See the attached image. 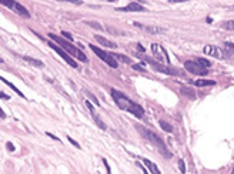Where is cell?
I'll list each match as a JSON object with an SVG mask.
<instances>
[{
	"instance_id": "1",
	"label": "cell",
	"mask_w": 234,
	"mask_h": 174,
	"mask_svg": "<svg viewBox=\"0 0 234 174\" xmlns=\"http://www.w3.org/2000/svg\"><path fill=\"white\" fill-rule=\"evenodd\" d=\"M110 93H112V97H113V100H114V103L122 108V110L129 111V113H131L133 116H136L137 118L144 117V108L141 107L140 104L131 101L126 94H123L122 91H117L116 89H112Z\"/></svg>"
},
{
	"instance_id": "2",
	"label": "cell",
	"mask_w": 234,
	"mask_h": 174,
	"mask_svg": "<svg viewBox=\"0 0 234 174\" xmlns=\"http://www.w3.org/2000/svg\"><path fill=\"white\" fill-rule=\"evenodd\" d=\"M49 37L52 39L53 42H56L59 46L64 50V52H67L69 54H71L73 57H76L77 60H80V61H87V57H86V54L80 49H77L76 46H73L71 43H69V42H66L63 37H59L57 34H53V33H49Z\"/></svg>"
},
{
	"instance_id": "3",
	"label": "cell",
	"mask_w": 234,
	"mask_h": 174,
	"mask_svg": "<svg viewBox=\"0 0 234 174\" xmlns=\"http://www.w3.org/2000/svg\"><path fill=\"white\" fill-rule=\"evenodd\" d=\"M137 130L140 131V134L144 137L146 140H149L150 143H153L154 146L159 147V150L161 151V154H163L164 157H167V159H170V157H171V153H169V151H167V147H166L163 138H161L159 134L150 131V130H147V128H143L141 126H137Z\"/></svg>"
},
{
	"instance_id": "4",
	"label": "cell",
	"mask_w": 234,
	"mask_h": 174,
	"mask_svg": "<svg viewBox=\"0 0 234 174\" xmlns=\"http://www.w3.org/2000/svg\"><path fill=\"white\" fill-rule=\"evenodd\" d=\"M89 47L91 49V50H93L94 53H96V54H97L98 57H100V59H102V60L104 61V63H107L108 66L113 67V69H117V66H119V64H117V60L112 56V54H110V53L104 52V50L98 49L97 46H93V44H89Z\"/></svg>"
},
{
	"instance_id": "5",
	"label": "cell",
	"mask_w": 234,
	"mask_h": 174,
	"mask_svg": "<svg viewBox=\"0 0 234 174\" xmlns=\"http://www.w3.org/2000/svg\"><path fill=\"white\" fill-rule=\"evenodd\" d=\"M151 52H153L156 60L159 61V63H163V64H169L170 63V59H169L167 52L164 50L163 46H160L159 43H153V44H151Z\"/></svg>"
},
{
	"instance_id": "6",
	"label": "cell",
	"mask_w": 234,
	"mask_h": 174,
	"mask_svg": "<svg viewBox=\"0 0 234 174\" xmlns=\"http://www.w3.org/2000/svg\"><path fill=\"white\" fill-rule=\"evenodd\" d=\"M146 60H147V63H149L154 70L160 71V73H164V74H169V76L180 74L177 70H174V69H171V67H169V66H164V64H161L159 61H154V60H151V59H147V57H146Z\"/></svg>"
},
{
	"instance_id": "7",
	"label": "cell",
	"mask_w": 234,
	"mask_h": 174,
	"mask_svg": "<svg viewBox=\"0 0 234 174\" xmlns=\"http://www.w3.org/2000/svg\"><path fill=\"white\" fill-rule=\"evenodd\" d=\"M184 69L187 71H190L191 74H197V76H206L207 73H208L207 69L201 67L198 63H196V61H193V60L184 61Z\"/></svg>"
},
{
	"instance_id": "8",
	"label": "cell",
	"mask_w": 234,
	"mask_h": 174,
	"mask_svg": "<svg viewBox=\"0 0 234 174\" xmlns=\"http://www.w3.org/2000/svg\"><path fill=\"white\" fill-rule=\"evenodd\" d=\"M203 52H204V54H207V56L215 57V59H225V57H227L225 50H223V49H220V47H217V46H213V44L204 46Z\"/></svg>"
},
{
	"instance_id": "9",
	"label": "cell",
	"mask_w": 234,
	"mask_h": 174,
	"mask_svg": "<svg viewBox=\"0 0 234 174\" xmlns=\"http://www.w3.org/2000/svg\"><path fill=\"white\" fill-rule=\"evenodd\" d=\"M47 44H49V47H52L53 50H54V52H56L57 54H59V56L63 59V60H66V63H69L71 67H74V69H77V67H79V66H77V63H76V60H73V59L69 56V53H66L64 50L61 49V47H59L57 44H54L53 42H49Z\"/></svg>"
},
{
	"instance_id": "10",
	"label": "cell",
	"mask_w": 234,
	"mask_h": 174,
	"mask_svg": "<svg viewBox=\"0 0 234 174\" xmlns=\"http://www.w3.org/2000/svg\"><path fill=\"white\" fill-rule=\"evenodd\" d=\"M2 5L7 6V7H10V9H13L17 14L23 16V17H26V19H30V13L27 12V9H26L24 6H22L20 3H17V2H9V0H7V2H3Z\"/></svg>"
},
{
	"instance_id": "11",
	"label": "cell",
	"mask_w": 234,
	"mask_h": 174,
	"mask_svg": "<svg viewBox=\"0 0 234 174\" xmlns=\"http://www.w3.org/2000/svg\"><path fill=\"white\" fill-rule=\"evenodd\" d=\"M86 106H87V108H89V111H90V114H91V117H93L94 123H96V124H97L102 130H106V128H107V126H106V124L103 123V120L97 116V113H96V110H94V107H93V104L90 103L89 100H86Z\"/></svg>"
},
{
	"instance_id": "12",
	"label": "cell",
	"mask_w": 234,
	"mask_h": 174,
	"mask_svg": "<svg viewBox=\"0 0 234 174\" xmlns=\"http://www.w3.org/2000/svg\"><path fill=\"white\" fill-rule=\"evenodd\" d=\"M133 24H134L136 27L143 29L144 32H147V33H151V34H161V33H166V32H167L166 29H163V27H157V26H144V24L137 23V22H134Z\"/></svg>"
},
{
	"instance_id": "13",
	"label": "cell",
	"mask_w": 234,
	"mask_h": 174,
	"mask_svg": "<svg viewBox=\"0 0 234 174\" xmlns=\"http://www.w3.org/2000/svg\"><path fill=\"white\" fill-rule=\"evenodd\" d=\"M119 12H144V7L140 5V3H136V2H131L126 7H123V9H117Z\"/></svg>"
},
{
	"instance_id": "14",
	"label": "cell",
	"mask_w": 234,
	"mask_h": 174,
	"mask_svg": "<svg viewBox=\"0 0 234 174\" xmlns=\"http://www.w3.org/2000/svg\"><path fill=\"white\" fill-rule=\"evenodd\" d=\"M96 40H97L102 46H106V47H110V49H114V47H117V44L116 43H113V42H110V40H107V39H104V37H102V36H96Z\"/></svg>"
},
{
	"instance_id": "15",
	"label": "cell",
	"mask_w": 234,
	"mask_h": 174,
	"mask_svg": "<svg viewBox=\"0 0 234 174\" xmlns=\"http://www.w3.org/2000/svg\"><path fill=\"white\" fill-rule=\"evenodd\" d=\"M143 163L147 165V169H149L153 174H161V173H160V170H159V167H157L154 163H151L149 159H143Z\"/></svg>"
},
{
	"instance_id": "16",
	"label": "cell",
	"mask_w": 234,
	"mask_h": 174,
	"mask_svg": "<svg viewBox=\"0 0 234 174\" xmlns=\"http://www.w3.org/2000/svg\"><path fill=\"white\" fill-rule=\"evenodd\" d=\"M180 93H181L183 96L188 97V99H194V97H196V93H194V90L190 89V87H187V86H183L181 89H180Z\"/></svg>"
},
{
	"instance_id": "17",
	"label": "cell",
	"mask_w": 234,
	"mask_h": 174,
	"mask_svg": "<svg viewBox=\"0 0 234 174\" xmlns=\"http://www.w3.org/2000/svg\"><path fill=\"white\" fill-rule=\"evenodd\" d=\"M23 60L30 63L32 66H36V67H44V63L42 60H37V59H33V57H29V56H23Z\"/></svg>"
},
{
	"instance_id": "18",
	"label": "cell",
	"mask_w": 234,
	"mask_h": 174,
	"mask_svg": "<svg viewBox=\"0 0 234 174\" xmlns=\"http://www.w3.org/2000/svg\"><path fill=\"white\" fill-rule=\"evenodd\" d=\"M196 86L198 87H207V86H215V81L214 80H194L193 81Z\"/></svg>"
},
{
	"instance_id": "19",
	"label": "cell",
	"mask_w": 234,
	"mask_h": 174,
	"mask_svg": "<svg viewBox=\"0 0 234 174\" xmlns=\"http://www.w3.org/2000/svg\"><path fill=\"white\" fill-rule=\"evenodd\" d=\"M2 81H3V83H5V84H7V86H9V87H10V89H12V90H13V91H16V93L19 94L20 97H23V99H26V97H24V94L22 93V91H20V90L17 89V87H16V86H13V84H12V83H9V81L6 80V79H3V77H2Z\"/></svg>"
},
{
	"instance_id": "20",
	"label": "cell",
	"mask_w": 234,
	"mask_h": 174,
	"mask_svg": "<svg viewBox=\"0 0 234 174\" xmlns=\"http://www.w3.org/2000/svg\"><path fill=\"white\" fill-rule=\"evenodd\" d=\"M112 56L114 57L116 60H120V61H123V63H127V64H130L131 63L130 59H129L127 56H124V54H116V53H114V54H112Z\"/></svg>"
},
{
	"instance_id": "21",
	"label": "cell",
	"mask_w": 234,
	"mask_h": 174,
	"mask_svg": "<svg viewBox=\"0 0 234 174\" xmlns=\"http://www.w3.org/2000/svg\"><path fill=\"white\" fill-rule=\"evenodd\" d=\"M159 124H160V127L163 128L164 131H167V133H171V131H173V127L170 126L169 123H166V121H164V120H160V121H159Z\"/></svg>"
},
{
	"instance_id": "22",
	"label": "cell",
	"mask_w": 234,
	"mask_h": 174,
	"mask_svg": "<svg viewBox=\"0 0 234 174\" xmlns=\"http://www.w3.org/2000/svg\"><path fill=\"white\" fill-rule=\"evenodd\" d=\"M196 63H198L201 67H204V69H208V67H211V63L208 60H206V59H201V57H198L196 60Z\"/></svg>"
},
{
	"instance_id": "23",
	"label": "cell",
	"mask_w": 234,
	"mask_h": 174,
	"mask_svg": "<svg viewBox=\"0 0 234 174\" xmlns=\"http://www.w3.org/2000/svg\"><path fill=\"white\" fill-rule=\"evenodd\" d=\"M221 27L225 29V30H234V20H229V22H224L221 24Z\"/></svg>"
},
{
	"instance_id": "24",
	"label": "cell",
	"mask_w": 234,
	"mask_h": 174,
	"mask_svg": "<svg viewBox=\"0 0 234 174\" xmlns=\"http://www.w3.org/2000/svg\"><path fill=\"white\" fill-rule=\"evenodd\" d=\"M224 49H225V50H227L229 53H231V54L234 53V44H233V43L224 42Z\"/></svg>"
},
{
	"instance_id": "25",
	"label": "cell",
	"mask_w": 234,
	"mask_h": 174,
	"mask_svg": "<svg viewBox=\"0 0 234 174\" xmlns=\"http://www.w3.org/2000/svg\"><path fill=\"white\" fill-rule=\"evenodd\" d=\"M84 93H86V96H89L90 99L93 100V101H94V104H97V106H100V104H98V100L96 99V96H94V94H91V91H89V90H84Z\"/></svg>"
},
{
	"instance_id": "26",
	"label": "cell",
	"mask_w": 234,
	"mask_h": 174,
	"mask_svg": "<svg viewBox=\"0 0 234 174\" xmlns=\"http://www.w3.org/2000/svg\"><path fill=\"white\" fill-rule=\"evenodd\" d=\"M87 24H89L90 27H94V29H97V30H103V27H102V24L96 23V22H87Z\"/></svg>"
},
{
	"instance_id": "27",
	"label": "cell",
	"mask_w": 234,
	"mask_h": 174,
	"mask_svg": "<svg viewBox=\"0 0 234 174\" xmlns=\"http://www.w3.org/2000/svg\"><path fill=\"white\" fill-rule=\"evenodd\" d=\"M178 169H180V171H181L183 174L186 173V164H184V160H181V159L178 160Z\"/></svg>"
},
{
	"instance_id": "28",
	"label": "cell",
	"mask_w": 234,
	"mask_h": 174,
	"mask_svg": "<svg viewBox=\"0 0 234 174\" xmlns=\"http://www.w3.org/2000/svg\"><path fill=\"white\" fill-rule=\"evenodd\" d=\"M144 63H141V64H133V69L137 71H144Z\"/></svg>"
},
{
	"instance_id": "29",
	"label": "cell",
	"mask_w": 234,
	"mask_h": 174,
	"mask_svg": "<svg viewBox=\"0 0 234 174\" xmlns=\"http://www.w3.org/2000/svg\"><path fill=\"white\" fill-rule=\"evenodd\" d=\"M67 140L70 141V143H71V144H73V146L76 147V148H81V147H80V144H79V143H77V141H76V140H73L71 137H67Z\"/></svg>"
},
{
	"instance_id": "30",
	"label": "cell",
	"mask_w": 234,
	"mask_h": 174,
	"mask_svg": "<svg viewBox=\"0 0 234 174\" xmlns=\"http://www.w3.org/2000/svg\"><path fill=\"white\" fill-rule=\"evenodd\" d=\"M61 34H63V37H66L67 40H73V36H71L70 33H67V32H61Z\"/></svg>"
},
{
	"instance_id": "31",
	"label": "cell",
	"mask_w": 234,
	"mask_h": 174,
	"mask_svg": "<svg viewBox=\"0 0 234 174\" xmlns=\"http://www.w3.org/2000/svg\"><path fill=\"white\" fill-rule=\"evenodd\" d=\"M6 147H7V150H9V151H14V146L10 143V141H7V143H6Z\"/></svg>"
},
{
	"instance_id": "32",
	"label": "cell",
	"mask_w": 234,
	"mask_h": 174,
	"mask_svg": "<svg viewBox=\"0 0 234 174\" xmlns=\"http://www.w3.org/2000/svg\"><path fill=\"white\" fill-rule=\"evenodd\" d=\"M136 46H137V50H139V52H141V53H144V52H146V49H144L143 46H141L140 43H137Z\"/></svg>"
},
{
	"instance_id": "33",
	"label": "cell",
	"mask_w": 234,
	"mask_h": 174,
	"mask_svg": "<svg viewBox=\"0 0 234 174\" xmlns=\"http://www.w3.org/2000/svg\"><path fill=\"white\" fill-rule=\"evenodd\" d=\"M103 163H104V165H106V169H107V173L112 174V171H110V165H108V163H107V160H106V159H103Z\"/></svg>"
},
{
	"instance_id": "34",
	"label": "cell",
	"mask_w": 234,
	"mask_h": 174,
	"mask_svg": "<svg viewBox=\"0 0 234 174\" xmlns=\"http://www.w3.org/2000/svg\"><path fill=\"white\" fill-rule=\"evenodd\" d=\"M136 165H139V167H140V169L143 170V173H144V174H149V173H147V170L144 169V165H141V163H139V161H137V163H136Z\"/></svg>"
},
{
	"instance_id": "35",
	"label": "cell",
	"mask_w": 234,
	"mask_h": 174,
	"mask_svg": "<svg viewBox=\"0 0 234 174\" xmlns=\"http://www.w3.org/2000/svg\"><path fill=\"white\" fill-rule=\"evenodd\" d=\"M46 134H47V136H49V137H52L53 140H56V141H60V138H59V137H56V136H54V134H52V133H46Z\"/></svg>"
},
{
	"instance_id": "36",
	"label": "cell",
	"mask_w": 234,
	"mask_h": 174,
	"mask_svg": "<svg viewBox=\"0 0 234 174\" xmlns=\"http://www.w3.org/2000/svg\"><path fill=\"white\" fill-rule=\"evenodd\" d=\"M0 96H2V99H3V100H9V99H10L9 96H6L5 93H0Z\"/></svg>"
},
{
	"instance_id": "37",
	"label": "cell",
	"mask_w": 234,
	"mask_h": 174,
	"mask_svg": "<svg viewBox=\"0 0 234 174\" xmlns=\"http://www.w3.org/2000/svg\"><path fill=\"white\" fill-rule=\"evenodd\" d=\"M231 174H234V169H233V171H231Z\"/></svg>"
}]
</instances>
